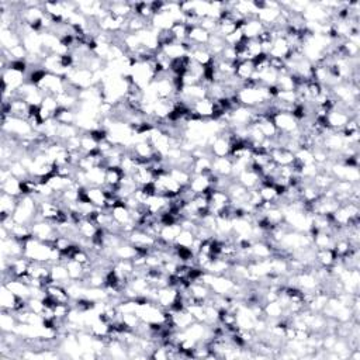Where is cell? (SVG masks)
Wrapping results in <instances>:
<instances>
[{"mask_svg":"<svg viewBox=\"0 0 360 360\" xmlns=\"http://www.w3.org/2000/svg\"><path fill=\"white\" fill-rule=\"evenodd\" d=\"M17 204L18 197H14V196H10V194L2 192V197H0V211L2 213L13 215L14 210L17 209Z\"/></svg>","mask_w":360,"mask_h":360,"instance_id":"8fae6325","label":"cell"},{"mask_svg":"<svg viewBox=\"0 0 360 360\" xmlns=\"http://www.w3.org/2000/svg\"><path fill=\"white\" fill-rule=\"evenodd\" d=\"M180 233H182V227H180L179 222L170 224V225H163L162 229H161V234H159V238L163 239L168 244H173L176 238L179 237Z\"/></svg>","mask_w":360,"mask_h":360,"instance_id":"ba28073f","label":"cell"},{"mask_svg":"<svg viewBox=\"0 0 360 360\" xmlns=\"http://www.w3.org/2000/svg\"><path fill=\"white\" fill-rule=\"evenodd\" d=\"M161 51H162L169 59H172V61H173V59H180L182 57L187 55L186 48L183 47L179 41H176V42L170 44V45H166V47L161 48Z\"/></svg>","mask_w":360,"mask_h":360,"instance_id":"30bf717a","label":"cell"},{"mask_svg":"<svg viewBox=\"0 0 360 360\" xmlns=\"http://www.w3.org/2000/svg\"><path fill=\"white\" fill-rule=\"evenodd\" d=\"M210 37H211V34L207 33L205 30L201 29L200 25L189 27L187 40L190 41L193 45H196V47H205V45H209Z\"/></svg>","mask_w":360,"mask_h":360,"instance_id":"3957f363","label":"cell"},{"mask_svg":"<svg viewBox=\"0 0 360 360\" xmlns=\"http://www.w3.org/2000/svg\"><path fill=\"white\" fill-rule=\"evenodd\" d=\"M233 166L234 161L229 157L224 158H213L211 161V169L215 174H218L221 177H228L233 176Z\"/></svg>","mask_w":360,"mask_h":360,"instance_id":"7a4b0ae2","label":"cell"},{"mask_svg":"<svg viewBox=\"0 0 360 360\" xmlns=\"http://www.w3.org/2000/svg\"><path fill=\"white\" fill-rule=\"evenodd\" d=\"M86 194H87V198H89V201L93 204L94 207H99V209H105V207H106V200H107V196H106V193H105V190H103V187H97V186L87 187Z\"/></svg>","mask_w":360,"mask_h":360,"instance_id":"5b68a950","label":"cell"},{"mask_svg":"<svg viewBox=\"0 0 360 360\" xmlns=\"http://www.w3.org/2000/svg\"><path fill=\"white\" fill-rule=\"evenodd\" d=\"M51 279H53L54 283L62 285L65 287L69 285L70 277L65 263H55L51 266Z\"/></svg>","mask_w":360,"mask_h":360,"instance_id":"277c9868","label":"cell"},{"mask_svg":"<svg viewBox=\"0 0 360 360\" xmlns=\"http://www.w3.org/2000/svg\"><path fill=\"white\" fill-rule=\"evenodd\" d=\"M196 241V235L192 231H187V229H182V233L179 234V237L176 238L173 244L176 246H183V248H192L193 244Z\"/></svg>","mask_w":360,"mask_h":360,"instance_id":"4fadbf2b","label":"cell"},{"mask_svg":"<svg viewBox=\"0 0 360 360\" xmlns=\"http://www.w3.org/2000/svg\"><path fill=\"white\" fill-rule=\"evenodd\" d=\"M168 174L182 187L189 186V183H190V180H192V176H193L190 172H187V170H185V169H182V168H177V166H176V168L169 169Z\"/></svg>","mask_w":360,"mask_h":360,"instance_id":"9c48e42d","label":"cell"},{"mask_svg":"<svg viewBox=\"0 0 360 360\" xmlns=\"http://www.w3.org/2000/svg\"><path fill=\"white\" fill-rule=\"evenodd\" d=\"M263 30H265V25L258 18H249V20H246L244 29H242V34L248 40H256L258 35L261 34Z\"/></svg>","mask_w":360,"mask_h":360,"instance_id":"8992f818","label":"cell"},{"mask_svg":"<svg viewBox=\"0 0 360 360\" xmlns=\"http://www.w3.org/2000/svg\"><path fill=\"white\" fill-rule=\"evenodd\" d=\"M20 183L21 180L16 179L10 176L6 182L2 183V192L6 193V194H10V196H14V197H20L21 196V187H20Z\"/></svg>","mask_w":360,"mask_h":360,"instance_id":"7c38bea8","label":"cell"},{"mask_svg":"<svg viewBox=\"0 0 360 360\" xmlns=\"http://www.w3.org/2000/svg\"><path fill=\"white\" fill-rule=\"evenodd\" d=\"M18 297L7 289L6 286H2V293H0V305L2 310L6 311H13L16 304H17Z\"/></svg>","mask_w":360,"mask_h":360,"instance_id":"52a82bcc","label":"cell"},{"mask_svg":"<svg viewBox=\"0 0 360 360\" xmlns=\"http://www.w3.org/2000/svg\"><path fill=\"white\" fill-rule=\"evenodd\" d=\"M272 120H273L274 125H276L279 133H294V131L298 130V125H300V122L297 121L296 118L293 117V114H290V113H277Z\"/></svg>","mask_w":360,"mask_h":360,"instance_id":"6da1fadb","label":"cell"}]
</instances>
